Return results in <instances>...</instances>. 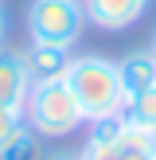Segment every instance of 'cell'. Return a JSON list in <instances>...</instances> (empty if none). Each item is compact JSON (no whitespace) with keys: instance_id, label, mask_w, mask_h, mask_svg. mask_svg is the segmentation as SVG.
Wrapping results in <instances>:
<instances>
[{"instance_id":"obj_1","label":"cell","mask_w":156,"mask_h":160,"mask_svg":"<svg viewBox=\"0 0 156 160\" xmlns=\"http://www.w3.org/2000/svg\"><path fill=\"white\" fill-rule=\"evenodd\" d=\"M62 82L74 94V102H78L86 121L113 117V113L125 109V90H121L117 62L105 59V55H78V59H70Z\"/></svg>"},{"instance_id":"obj_3","label":"cell","mask_w":156,"mask_h":160,"mask_svg":"<svg viewBox=\"0 0 156 160\" xmlns=\"http://www.w3.org/2000/svg\"><path fill=\"white\" fill-rule=\"evenodd\" d=\"M86 31L82 0H31L27 4V39L31 43L74 47Z\"/></svg>"},{"instance_id":"obj_2","label":"cell","mask_w":156,"mask_h":160,"mask_svg":"<svg viewBox=\"0 0 156 160\" xmlns=\"http://www.w3.org/2000/svg\"><path fill=\"white\" fill-rule=\"evenodd\" d=\"M23 121L47 141H62L74 137L86 125L82 109H78L74 94L66 90L62 78H51V82H31V94L23 102Z\"/></svg>"},{"instance_id":"obj_4","label":"cell","mask_w":156,"mask_h":160,"mask_svg":"<svg viewBox=\"0 0 156 160\" xmlns=\"http://www.w3.org/2000/svg\"><path fill=\"white\" fill-rule=\"evenodd\" d=\"M152 145L156 137H148V133L133 129L129 121H125V133L113 141H105V145H94V141H82V160H152Z\"/></svg>"},{"instance_id":"obj_8","label":"cell","mask_w":156,"mask_h":160,"mask_svg":"<svg viewBox=\"0 0 156 160\" xmlns=\"http://www.w3.org/2000/svg\"><path fill=\"white\" fill-rule=\"evenodd\" d=\"M117 74H121L125 102H129L133 94L156 86V55L148 51V47H144V51H129L125 59H117Z\"/></svg>"},{"instance_id":"obj_5","label":"cell","mask_w":156,"mask_h":160,"mask_svg":"<svg viewBox=\"0 0 156 160\" xmlns=\"http://www.w3.org/2000/svg\"><path fill=\"white\" fill-rule=\"evenodd\" d=\"M152 8V0H82L86 23L101 31H125Z\"/></svg>"},{"instance_id":"obj_12","label":"cell","mask_w":156,"mask_h":160,"mask_svg":"<svg viewBox=\"0 0 156 160\" xmlns=\"http://www.w3.org/2000/svg\"><path fill=\"white\" fill-rule=\"evenodd\" d=\"M8 43V12H4V4H0V47Z\"/></svg>"},{"instance_id":"obj_15","label":"cell","mask_w":156,"mask_h":160,"mask_svg":"<svg viewBox=\"0 0 156 160\" xmlns=\"http://www.w3.org/2000/svg\"><path fill=\"white\" fill-rule=\"evenodd\" d=\"M152 160H156V145H152Z\"/></svg>"},{"instance_id":"obj_11","label":"cell","mask_w":156,"mask_h":160,"mask_svg":"<svg viewBox=\"0 0 156 160\" xmlns=\"http://www.w3.org/2000/svg\"><path fill=\"white\" fill-rule=\"evenodd\" d=\"M27 129V121H23V109H0V152H4L8 145H12L20 133Z\"/></svg>"},{"instance_id":"obj_14","label":"cell","mask_w":156,"mask_h":160,"mask_svg":"<svg viewBox=\"0 0 156 160\" xmlns=\"http://www.w3.org/2000/svg\"><path fill=\"white\" fill-rule=\"evenodd\" d=\"M148 51L156 55V28H152V39H148Z\"/></svg>"},{"instance_id":"obj_9","label":"cell","mask_w":156,"mask_h":160,"mask_svg":"<svg viewBox=\"0 0 156 160\" xmlns=\"http://www.w3.org/2000/svg\"><path fill=\"white\" fill-rule=\"evenodd\" d=\"M125 121L133 125V129L148 133V137H156V86H148V90L133 94L129 102H125Z\"/></svg>"},{"instance_id":"obj_13","label":"cell","mask_w":156,"mask_h":160,"mask_svg":"<svg viewBox=\"0 0 156 160\" xmlns=\"http://www.w3.org/2000/svg\"><path fill=\"white\" fill-rule=\"evenodd\" d=\"M43 160H82L78 152H51V156H43Z\"/></svg>"},{"instance_id":"obj_10","label":"cell","mask_w":156,"mask_h":160,"mask_svg":"<svg viewBox=\"0 0 156 160\" xmlns=\"http://www.w3.org/2000/svg\"><path fill=\"white\" fill-rule=\"evenodd\" d=\"M0 160H43V137L27 125V129H23L20 137L0 152Z\"/></svg>"},{"instance_id":"obj_7","label":"cell","mask_w":156,"mask_h":160,"mask_svg":"<svg viewBox=\"0 0 156 160\" xmlns=\"http://www.w3.org/2000/svg\"><path fill=\"white\" fill-rule=\"evenodd\" d=\"M70 47H55V43H27L23 47V62H27L31 82H51V78H62L70 67Z\"/></svg>"},{"instance_id":"obj_6","label":"cell","mask_w":156,"mask_h":160,"mask_svg":"<svg viewBox=\"0 0 156 160\" xmlns=\"http://www.w3.org/2000/svg\"><path fill=\"white\" fill-rule=\"evenodd\" d=\"M31 94V74L27 62H23V51L16 47H0V109H23Z\"/></svg>"}]
</instances>
